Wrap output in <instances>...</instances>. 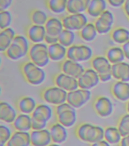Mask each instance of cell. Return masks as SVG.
<instances>
[{"label": "cell", "mask_w": 129, "mask_h": 146, "mask_svg": "<svg viewBox=\"0 0 129 146\" xmlns=\"http://www.w3.org/2000/svg\"><path fill=\"white\" fill-rule=\"evenodd\" d=\"M104 129L100 126L84 123L78 126L76 135L81 141L92 144L104 139Z\"/></svg>", "instance_id": "1"}, {"label": "cell", "mask_w": 129, "mask_h": 146, "mask_svg": "<svg viewBox=\"0 0 129 146\" xmlns=\"http://www.w3.org/2000/svg\"><path fill=\"white\" fill-rule=\"evenodd\" d=\"M30 47L29 40L27 37L17 35L11 45L4 53L9 59L18 60L28 55Z\"/></svg>", "instance_id": "2"}, {"label": "cell", "mask_w": 129, "mask_h": 146, "mask_svg": "<svg viewBox=\"0 0 129 146\" xmlns=\"http://www.w3.org/2000/svg\"><path fill=\"white\" fill-rule=\"evenodd\" d=\"M21 72L26 82L33 86H39L43 84L46 79V73L43 68L31 61L23 64Z\"/></svg>", "instance_id": "3"}, {"label": "cell", "mask_w": 129, "mask_h": 146, "mask_svg": "<svg viewBox=\"0 0 129 146\" xmlns=\"http://www.w3.org/2000/svg\"><path fill=\"white\" fill-rule=\"evenodd\" d=\"M55 114L58 122L66 128L72 127L77 121L76 109L67 102L56 107Z\"/></svg>", "instance_id": "4"}, {"label": "cell", "mask_w": 129, "mask_h": 146, "mask_svg": "<svg viewBox=\"0 0 129 146\" xmlns=\"http://www.w3.org/2000/svg\"><path fill=\"white\" fill-rule=\"evenodd\" d=\"M28 56L30 61L41 68L48 66L50 60L48 52V45L45 42L30 45Z\"/></svg>", "instance_id": "5"}, {"label": "cell", "mask_w": 129, "mask_h": 146, "mask_svg": "<svg viewBox=\"0 0 129 146\" xmlns=\"http://www.w3.org/2000/svg\"><path fill=\"white\" fill-rule=\"evenodd\" d=\"M93 55L92 48L84 44H73L67 48V58L75 62H87L93 58Z\"/></svg>", "instance_id": "6"}, {"label": "cell", "mask_w": 129, "mask_h": 146, "mask_svg": "<svg viewBox=\"0 0 129 146\" xmlns=\"http://www.w3.org/2000/svg\"><path fill=\"white\" fill-rule=\"evenodd\" d=\"M68 92L59 87L46 88L42 92V98L46 103L56 106L67 102Z\"/></svg>", "instance_id": "7"}, {"label": "cell", "mask_w": 129, "mask_h": 146, "mask_svg": "<svg viewBox=\"0 0 129 146\" xmlns=\"http://www.w3.org/2000/svg\"><path fill=\"white\" fill-rule=\"evenodd\" d=\"M62 21L64 29L73 32H79L88 23V18L84 13H69L63 17Z\"/></svg>", "instance_id": "8"}, {"label": "cell", "mask_w": 129, "mask_h": 146, "mask_svg": "<svg viewBox=\"0 0 129 146\" xmlns=\"http://www.w3.org/2000/svg\"><path fill=\"white\" fill-rule=\"evenodd\" d=\"M91 92L89 90L78 88L68 92L67 102L75 109L83 107L90 100Z\"/></svg>", "instance_id": "9"}, {"label": "cell", "mask_w": 129, "mask_h": 146, "mask_svg": "<svg viewBox=\"0 0 129 146\" xmlns=\"http://www.w3.org/2000/svg\"><path fill=\"white\" fill-rule=\"evenodd\" d=\"M113 23V14L107 9L98 17L96 18L94 24L98 34L104 35L111 32Z\"/></svg>", "instance_id": "10"}, {"label": "cell", "mask_w": 129, "mask_h": 146, "mask_svg": "<svg viewBox=\"0 0 129 146\" xmlns=\"http://www.w3.org/2000/svg\"><path fill=\"white\" fill-rule=\"evenodd\" d=\"M100 81L98 74L92 68L85 70L78 79L79 88L89 90L96 86Z\"/></svg>", "instance_id": "11"}, {"label": "cell", "mask_w": 129, "mask_h": 146, "mask_svg": "<svg viewBox=\"0 0 129 146\" xmlns=\"http://www.w3.org/2000/svg\"><path fill=\"white\" fill-rule=\"evenodd\" d=\"M94 109L96 113L102 118L110 116L113 111V106L111 100L107 96H100L94 101Z\"/></svg>", "instance_id": "12"}, {"label": "cell", "mask_w": 129, "mask_h": 146, "mask_svg": "<svg viewBox=\"0 0 129 146\" xmlns=\"http://www.w3.org/2000/svg\"><path fill=\"white\" fill-rule=\"evenodd\" d=\"M54 83L56 86L68 92L79 88L78 79L64 73L56 76Z\"/></svg>", "instance_id": "13"}, {"label": "cell", "mask_w": 129, "mask_h": 146, "mask_svg": "<svg viewBox=\"0 0 129 146\" xmlns=\"http://www.w3.org/2000/svg\"><path fill=\"white\" fill-rule=\"evenodd\" d=\"M62 72L71 77L78 79L85 71L84 66L79 62H75L71 59L64 60L61 64Z\"/></svg>", "instance_id": "14"}, {"label": "cell", "mask_w": 129, "mask_h": 146, "mask_svg": "<svg viewBox=\"0 0 129 146\" xmlns=\"http://www.w3.org/2000/svg\"><path fill=\"white\" fill-rule=\"evenodd\" d=\"M30 134L32 146H48L52 142L49 129L45 128L41 130H33Z\"/></svg>", "instance_id": "15"}, {"label": "cell", "mask_w": 129, "mask_h": 146, "mask_svg": "<svg viewBox=\"0 0 129 146\" xmlns=\"http://www.w3.org/2000/svg\"><path fill=\"white\" fill-rule=\"evenodd\" d=\"M46 35V33L44 25L32 24L27 29V38L33 44L43 43Z\"/></svg>", "instance_id": "16"}, {"label": "cell", "mask_w": 129, "mask_h": 146, "mask_svg": "<svg viewBox=\"0 0 129 146\" xmlns=\"http://www.w3.org/2000/svg\"><path fill=\"white\" fill-rule=\"evenodd\" d=\"M50 134L53 143L56 145L62 144L68 138V131L65 126L59 122L54 123L50 127Z\"/></svg>", "instance_id": "17"}, {"label": "cell", "mask_w": 129, "mask_h": 146, "mask_svg": "<svg viewBox=\"0 0 129 146\" xmlns=\"http://www.w3.org/2000/svg\"><path fill=\"white\" fill-rule=\"evenodd\" d=\"M111 93L113 96L122 102L129 100V83L118 81L111 87Z\"/></svg>", "instance_id": "18"}, {"label": "cell", "mask_w": 129, "mask_h": 146, "mask_svg": "<svg viewBox=\"0 0 129 146\" xmlns=\"http://www.w3.org/2000/svg\"><path fill=\"white\" fill-rule=\"evenodd\" d=\"M31 115L33 119L48 123L52 118L53 111L50 106L43 104L37 105Z\"/></svg>", "instance_id": "19"}, {"label": "cell", "mask_w": 129, "mask_h": 146, "mask_svg": "<svg viewBox=\"0 0 129 146\" xmlns=\"http://www.w3.org/2000/svg\"><path fill=\"white\" fill-rule=\"evenodd\" d=\"M91 64L92 68L94 70L98 75L111 72L112 64L106 56H96L91 59Z\"/></svg>", "instance_id": "20"}, {"label": "cell", "mask_w": 129, "mask_h": 146, "mask_svg": "<svg viewBox=\"0 0 129 146\" xmlns=\"http://www.w3.org/2000/svg\"><path fill=\"white\" fill-rule=\"evenodd\" d=\"M48 52L50 60L60 62L67 58V48L57 42L48 45Z\"/></svg>", "instance_id": "21"}, {"label": "cell", "mask_w": 129, "mask_h": 146, "mask_svg": "<svg viewBox=\"0 0 129 146\" xmlns=\"http://www.w3.org/2000/svg\"><path fill=\"white\" fill-rule=\"evenodd\" d=\"M111 73L113 78L118 81L129 82V64L122 62L112 64Z\"/></svg>", "instance_id": "22"}, {"label": "cell", "mask_w": 129, "mask_h": 146, "mask_svg": "<svg viewBox=\"0 0 129 146\" xmlns=\"http://www.w3.org/2000/svg\"><path fill=\"white\" fill-rule=\"evenodd\" d=\"M16 110L9 103L1 102L0 103V119L5 123H12L17 116Z\"/></svg>", "instance_id": "23"}, {"label": "cell", "mask_w": 129, "mask_h": 146, "mask_svg": "<svg viewBox=\"0 0 129 146\" xmlns=\"http://www.w3.org/2000/svg\"><path fill=\"white\" fill-rule=\"evenodd\" d=\"M31 145L30 134L28 131H17L14 132L7 146H28Z\"/></svg>", "instance_id": "24"}, {"label": "cell", "mask_w": 129, "mask_h": 146, "mask_svg": "<svg viewBox=\"0 0 129 146\" xmlns=\"http://www.w3.org/2000/svg\"><path fill=\"white\" fill-rule=\"evenodd\" d=\"M46 34L58 36L64 29L62 19L54 17H49L45 25Z\"/></svg>", "instance_id": "25"}, {"label": "cell", "mask_w": 129, "mask_h": 146, "mask_svg": "<svg viewBox=\"0 0 129 146\" xmlns=\"http://www.w3.org/2000/svg\"><path fill=\"white\" fill-rule=\"evenodd\" d=\"M107 0H90L86 12L93 18H98L107 10Z\"/></svg>", "instance_id": "26"}, {"label": "cell", "mask_w": 129, "mask_h": 146, "mask_svg": "<svg viewBox=\"0 0 129 146\" xmlns=\"http://www.w3.org/2000/svg\"><path fill=\"white\" fill-rule=\"evenodd\" d=\"M12 124L13 127L16 130L29 131L32 129L31 116L29 114L21 113L17 115Z\"/></svg>", "instance_id": "27"}, {"label": "cell", "mask_w": 129, "mask_h": 146, "mask_svg": "<svg viewBox=\"0 0 129 146\" xmlns=\"http://www.w3.org/2000/svg\"><path fill=\"white\" fill-rule=\"evenodd\" d=\"M16 32L12 27H9L1 30L0 33V51L5 52L12 43L16 36Z\"/></svg>", "instance_id": "28"}, {"label": "cell", "mask_w": 129, "mask_h": 146, "mask_svg": "<svg viewBox=\"0 0 129 146\" xmlns=\"http://www.w3.org/2000/svg\"><path fill=\"white\" fill-rule=\"evenodd\" d=\"M37 106L35 100L32 97L25 96L20 98L17 103L18 110L23 114H31Z\"/></svg>", "instance_id": "29"}, {"label": "cell", "mask_w": 129, "mask_h": 146, "mask_svg": "<svg viewBox=\"0 0 129 146\" xmlns=\"http://www.w3.org/2000/svg\"><path fill=\"white\" fill-rule=\"evenodd\" d=\"M90 0H68L67 11L69 13H84L86 12Z\"/></svg>", "instance_id": "30"}, {"label": "cell", "mask_w": 129, "mask_h": 146, "mask_svg": "<svg viewBox=\"0 0 129 146\" xmlns=\"http://www.w3.org/2000/svg\"><path fill=\"white\" fill-rule=\"evenodd\" d=\"M79 34L83 41L91 42L96 39L98 33L94 23H88L80 31Z\"/></svg>", "instance_id": "31"}, {"label": "cell", "mask_w": 129, "mask_h": 146, "mask_svg": "<svg viewBox=\"0 0 129 146\" xmlns=\"http://www.w3.org/2000/svg\"><path fill=\"white\" fill-rule=\"evenodd\" d=\"M106 57L112 64L124 62L125 56L122 48L112 47L109 48L106 52Z\"/></svg>", "instance_id": "32"}, {"label": "cell", "mask_w": 129, "mask_h": 146, "mask_svg": "<svg viewBox=\"0 0 129 146\" xmlns=\"http://www.w3.org/2000/svg\"><path fill=\"white\" fill-rule=\"evenodd\" d=\"M122 137L118 127L109 126L104 129V139L110 145L120 143Z\"/></svg>", "instance_id": "33"}, {"label": "cell", "mask_w": 129, "mask_h": 146, "mask_svg": "<svg viewBox=\"0 0 129 146\" xmlns=\"http://www.w3.org/2000/svg\"><path fill=\"white\" fill-rule=\"evenodd\" d=\"M111 36L116 43L123 45L129 40V31L124 27H116L111 30Z\"/></svg>", "instance_id": "34"}, {"label": "cell", "mask_w": 129, "mask_h": 146, "mask_svg": "<svg viewBox=\"0 0 129 146\" xmlns=\"http://www.w3.org/2000/svg\"><path fill=\"white\" fill-rule=\"evenodd\" d=\"M68 0H46V5L52 13L61 14L67 11Z\"/></svg>", "instance_id": "35"}, {"label": "cell", "mask_w": 129, "mask_h": 146, "mask_svg": "<svg viewBox=\"0 0 129 146\" xmlns=\"http://www.w3.org/2000/svg\"><path fill=\"white\" fill-rule=\"evenodd\" d=\"M75 36V32L64 29L58 36L59 42L68 48L74 44Z\"/></svg>", "instance_id": "36"}, {"label": "cell", "mask_w": 129, "mask_h": 146, "mask_svg": "<svg viewBox=\"0 0 129 146\" xmlns=\"http://www.w3.org/2000/svg\"><path fill=\"white\" fill-rule=\"evenodd\" d=\"M49 17L45 12L40 9H34L30 14V19L32 24L45 25Z\"/></svg>", "instance_id": "37"}, {"label": "cell", "mask_w": 129, "mask_h": 146, "mask_svg": "<svg viewBox=\"0 0 129 146\" xmlns=\"http://www.w3.org/2000/svg\"><path fill=\"white\" fill-rule=\"evenodd\" d=\"M13 21V16L11 12L8 10L0 12V29L4 30L10 27Z\"/></svg>", "instance_id": "38"}, {"label": "cell", "mask_w": 129, "mask_h": 146, "mask_svg": "<svg viewBox=\"0 0 129 146\" xmlns=\"http://www.w3.org/2000/svg\"><path fill=\"white\" fill-rule=\"evenodd\" d=\"M118 128L122 137L129 135V113L120 118L118 123Z\"/></svg>", "instance_id": "39"}, {"label": "cell", "mask_w": 129, "mask_h": 146, "mask_svg": "<svg viewBox=\"0 0 129 146\" xmlns=\"http://www.w3.org/2000/svg\"><path fill=\"white\" fill-rule=\"evenodd\" d=\"M12 133L10 128L5 125L0 126V146H6Z\"/></svg>", "instance_id": "40"}, {"label": "cell", "mask_w": 129, "mask_h": 146, "mask_svg": "<svg viewBox=\"0 0 129 146\" xmlns=\"http://www.w3.org/2000/svg\"><path fill=\"white\" fill-rule=\"evenodd\" d=\"M47 122L37 121L32 119V130H41L45 129L47 126Z\"/></svg>", "instance_id": "41"}, {"label": "cell", "mask_w": 129, "mask_h": 146, "mask_svg": "<svg viewBox=\"0 0 129 146\" xmlns=\"http://www.w3.org/2000/svg\"><path fill=\"white\" fill-rule=\"evenodd\" d=\"M13 2V0H0V11L8 10Z\"/></svg>", "instance_id": "42"}, {"label": "cell", "mask_w": 129, "mask_h": 146, "mask_svg": "<svg viewBox=\"0 0 129 146\" xmlns=\"http://www.w3.org/2000/svg\"><path fill=\"white\" fill-rule=\"evenodd\" d=\"M44 42L46 44H48V45L59 42L58 36H52L46 34Z\"/></svg>", "instance_id": "43"}, {"label": "cell", "mask_w": 129, "mask_h": 146, "mask_svg": "<svg viewBox=\"0 0 129 146\" xmlns=\"http://www.w3.org/2000/svg\"><path fill=\"white\" fill-rule=\"evenodd\" d=\"M126 0H107V2L112 7H119L123 6Z\"/></svg>", "instance_id": "44"}, {"label": "cell", "mask_w": 129, "mask_h": 146, "mask_svg": "<svg viewBox=\"0 0 129 146\" xmlns=\"http://www.w3.org/2000/svg\"><path fill=\"white\" fill-rule=\"evenodd\" d=\"M100 81L102 82H107L111 80L112 78H113L111 72L99 75Z\"/></svg>", "instance_id": "45"}, {"label": "cell", "mask_w": 129, "mask_h": 146, "mask_svg": "<svg viewBox=\"0 0 129 146\" xmlns=\"http://www.w3.org/2000/svg\"><path fill=\"white\" fill-rule=\"evenodd\" d=\"M125 54V58L129 60V40L126 43L124 44L122 47Z\"/></svg>", "instance_id": "46"}, {"label": "cell", "mask_w": 129, "mask_h": 146, "mask_svg": "<svg viewBox=\"0 0 129 146\" xmlns=\"http://www.w3.org/2000/svg\"><path fill=\"white\" fill-rule=\"evenodd\" d=\"M92 146H109L110 145L107 141H106L104 139L100 140L99 141L96 142L94 144H92Z\"/></svg>", "instance_id": "47"}, {"label": "cell", "mask_w": 129, "mask_h": 146, "mask_svg": "<svg viewBox=\"0 0 129 146\" xmlns=\"http://www.w3.org/2000/svg\"><path fill=\"white\" fill-rule=\"evenodd\" d=\"M120 144L122 146H129V135L122 137Z\"/></svg>", "instance_id": "48"}, {"label": "cell", "mask_w": 129, "mask_h": 146, "mask_svg": "<svg viewBox=\"0 0 129 146\" xmlns=\"http://www.w3.org/2000/svg\"><path fill=\"white\" fill-rule=\"evenodd\" d=\"M126 109H127V112H128V113H129V100L128 102V103H127Z\"/></svg>", "instance_id": "49"}]
</instances>
